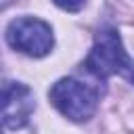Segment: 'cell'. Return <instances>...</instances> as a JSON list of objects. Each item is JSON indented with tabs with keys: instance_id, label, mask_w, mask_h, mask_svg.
I'll return each instance as SVG.
<instances>
[{
	"instance_id": "5",
	"label": "cell",
	"mask_w": 134,
	"mask_h": 134,
	"mask_svg": "<svg viewBox=\"0 0 134 134\" xmlns=\"http://www.w3.org/2000/svg\"><path fill=\"white\" fill-rule=\"evenodd\" d=\"M59 8H63V10H67V13H77V10H82L84 6H86V2L88 0H52Z\"/></svg>"
},
{
	"instance_id": "2",
	"label": "cell",
	"mask_w": 134,
	"mask_h": 134,
	"mask_svg": "<svg viewBox=\"0 0 134 134\" xmlns=\"http://www.w3.org/2000/svg\"><path fill=\"white\" fill-rule=\"evenodd\" d=\"M50 105L69 121L84 124L88 121L98 107V90L75 80V77H61L48 90Z\"/></svg>"
},
{
	"instance_id": "4",
	"label": "cell",
	"mask_w": 134,
	"mask_h": 134,
	"mask_svg": "<svg viewBox=\"0 0 134 134\" xmlns=\"http://www.w3.org/2000/svg\"><path fill=\"white\" fill-rule=\"evenodd\" d=\"M36 109V96L23 82H4L0 86V121L10 130L27 126Z\"/></svg>"
},
{
	"instance_id": "1",
	"label": "cell",
	"mask_w": 134,
	"mask_h": 134,
	"mask_svg": "<svg viewBox=\"0 0 134 134\" xmlns=\"http://www.w3.org/2000/svg\"><path fill=\"white\" fill-rule=\"evenodd\" d=\"M84 67L100 80L119 75L134 84V61L128 57L121 38L113 27H103L96 31L94 44L84 61Z\"/></svg>"
},
{
	"instance_id": "3",
	"label": "cell",
	"mask_w": 134,
	"mask_h": 134,
	"mask_svg": "<svg viewBox=\"0 0 134 134\" xmlns=\"http://www.w3.org/2000/svg\"><path fill=\"white\" fill-rule=\"evenodd\" d=\"M6 44L29 57V59H42L46 54L52 52L54 48V34H52V27L38 19V17H17L8 23L6 27Z\"/></svg>"
},
{
	"instance_id": "6",
	"label": "cell",
	"mask_w": 134,
	"mask_h": 134,
	"mask_svg": "<svg viewBox=\"0 0 134 134\" xmlns=\"http://www.w3.org/2000/svg\"><path fill=\"white\" fill-rule=\"evenodd\" d=\"M15 0H0V8H6V6H10Z\"/></svg>"
},
{
	"instance_id": "7",
	"label": "cell",
	"mask_w": 134,
	"mask_h": 134,
	"mask_svg": "<svg viewBox=\"0 0 134 134\" xmlns=\"http://www.w3.org/2000/svg\"><path fill=\"white\" fill-rule=\"evenodd\" d=\"M0 134H2V126H0Z\"/></svg>"
}]
</instances>
